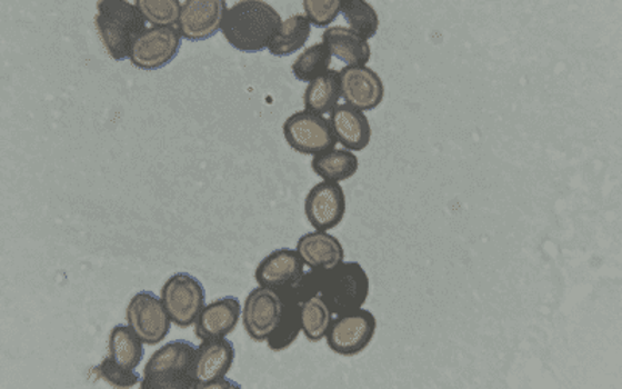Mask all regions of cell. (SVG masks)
Wrapping results in <instances>:
<instances>
[{
	"label": "cell",
	"mask_w": 622,
	"mask_h": 389,
	"mask_svg": "<svg viewBox=\"0 0 622 389\" xmlns=\"http://www.w3.org/2000/svg\"><path fill=\"white\" fill-rule=\"evenodd\" d=\"M136 7L153 27H174L181 13L179 0H138Z\"/></svg>",
	"instance_id": "cell-28"
},
{
	"label": "cell",
	"mask_w": 622,
	"mask_h": 389,
	"mask_svg": "<svg viewBox=\"0 0 622 389\" xmlns=\"http://www.w3.org/2000/svg\"><path fill=\"white\" fill-rule=\"evenodd\" d=\"M330 322H332V311L319 296H311L301 302L302 332L307 340L311 342L324 340Z\"/></svg>",
	"instance_id": "cell-27"
},
{
	"label": "cell",
	"mask_w": 622,
	"mask_h": 389,
	"mask_svg": "<svg viewBox=\"0 0 622 389\" xmlns=\"http://www.w3.org/2000/svg\"><path fill=\"white\" fill-rule=\"evenodd\" d=\"M228 10L225 0H187L182 3L177 29L187 41H205L221 31Z\"/></svg>",
	"instance_id": "cell-11"
},
{
	"label": "cell",
	"mask_w": 622,
	"mask_h": 389,
	"mask_svg": "<svg viewBox=\"0 0 622 389\" xmlns=\"http://www.w3.org/2000/svg\"><path fill=\"white\" fill-rule=\"evenodd\" d=\"M197 346L190 341L167 342L156 350L143 369L142 389H197L194 380Z\"/></svg>",
	"instance_id": "cell-3"
},
{
	"label": "cell",
	"mask_w": 622,
	"mask_h": 389,
	"mask_svg": "<svg viewBox=\"0 0 622 389\" xmlns=\"http://www.w3.org/2000/svg\"><path fill=\"white\" fill-rule=\"evenodd\" d=\"M96 29L112 60H130L132 47L147 30V21L136 3L101 0L97 3Z\"/></svg>",
	"instance_id": "cell-2"
},
{
	"label": "cell",
	"mask_w": 622,
	"mask_h": 389,
	"mask_svg": "<svg viewBox=\"0 0 622 389\" xmlns=\"http://www.w3.org/2000/svg\"><path fill=\"white\" fill-rule=\"evenodd\" d=\"M341 14L349 23V29L355 31L365 41L379 33V14L365 0H341Z\"/></svg>",
	"instance_id": "cell-25"
},
{
	"label": "cell",
	"mask_w": 622,
	"mask_h": 389,
	"mask_svg": "<svg viewBox=\"0 0 622 389\" xmlns=\"http://www.w3.org/2000/svg\"><path fill=\"white\" fill-rule=\"evenodd\" d=\"M285 301L279 291L267 287H257L244 301L241 318L244 330L257 342L267 341L282 319Z\"/></svg>",
	"instance_id": "cell-9"
},
{
	"label": "cell",
	"mask_w": 622,
	"mask_h": 389,
	"mask_svg": "<svg viewBox=\"0 0 622 389\" xmlns=\"http://www.w3.org/2000/svg\"><path fill=\"white\" fill-rule=\"evenodd\" d=\"M341 97L358 111H373L384 99V84L379 73L368 66H345L340 70Z\"/></svg>",
	"instance_id": "cell-12"
},
{
	"label": "cell",
	"mask_w": 622,
	"mask_h": 389,
	"mask_svg": "<svg viewBox=\"0 0 622 389\" xmlns=\"http://www.w3.org/2000/svg\"><path fill=\"white\" fill-rule=\"evenodd\" d=\"M322 42L332 57L348 66H365L371 60V44L350 30L349 27H329L322 34Z\"/></svg>",
	"instance_id": "cell-19"
},
{
	"label": "cell",
	"mask_w": 622,
	"mask_h": 389,
	"mask_svg": "<svg viewBox=\"0 0 622 389\" xmlns=\"http://www.w3.org/2000/svg\"><path fill=\"white\" fill-rule=\"evenodd\" d=\"M318 296L337 317L363 309L369 296L368 272L358 262H341L330 270H319Z\"/></svg>",
	"instance_id": "cell-4"
},
{
	"label": "cell",
	"mask_w": 622,
	"mask_h": 389,
	"mask_svg": "<svg viewBox=\"0 0 622 389\" xmlns=\"http://www.w3.org/2000/svg\"><path fill=\"white\" fill-rule=\"evenodd\" d=\"M377 332V318L371 311L358 309L332 319L327 330V345L334 353L353 357L371 345Z\"/></svg>",
	"instance_id": "cell-6"
},
{
	"label": "cell",
	"mask_w": 622,
	"mask_h": 389,
	"mask_svg": "<svg viewBox=\"0 0 622 389\" xmlns=\"http://www.w3.org/2000/svg\"><path fill=\"white\" fill-rule=\"evenodd\" d=\"M305 216L317 231L337 228L345 216V194L340 182L322 181L305 198Z\"/></svg>",
	"instance_id": "cell-13"
},
{
	"label": "cell",
	"mask_w": 622,
	"mask_h": 389,
	"mask_svg": "<svg viewBox=\"0 0 622 389\" xmlns=\"http://www.w3.org/2000/svg\"><path fill=\"white\" fill-rule=\"evenodd\" d=\"M311 33V23L305 14H294L282 22L278 33L272 38L270 53L272 57H290L301 50L305 42L309 41Z\"/></svg>",
	"instance_id": "cell-24"
},
{
	"label": "cell",
	"mask_w": 622,
	"mask_h": 389,
	"mask_svg": "<svg viewBox=\"0 0 622 389\" xmlns=\"http://www.w3.org/2000/svg\"><path fill=\"white\" fill-rule=\"evenodd\" d=\"M283 136L288 146L302 154L325 153L333 150L338 142L329 120L305 109L288 117L283 123Z\"/></svg>",
	"instance_id": "cell-7"
},
{
	"label": "cell",
	"mask_w": 622,
	"mask_h": 389,
	"mask_svg": "<svg viewBox=\"0 0 622 389\" xmlns=\"http://www.w3.org/2000/svg\"><path fill=\"white\" fill-rule=\"evenodd\" d=\"M341 99L340 72L327 70L324 76L310 81L303 93V104L305 111L314 112L318 116L330 114L338 107Z\"/></svg>",
	"instance_id": "cell-20"
},
{
	"label": "cell",
	"mask_w": 622,
	"mask_h": 389,
	"mask_svg": "<svg viewBox=\"0 0 622 389\" xmlns=\"http://www.w3.org/2000/svg\"><path fill=\"white\" fill-rule=\"evenodd\" d=\"M127 322L143 345L156 346L165 340L171 319L162 299L151 291H139L127 307Z\"/></svg>",
	"instance_id": "cell-8"
},
{
	"label": "cell",
	"mask_w": 622,
	"mask_h": 389,
	"mask_svg": "<svg viewBox=\"0 0 622 389\" xmlns=\"http://www.w3.org/2000/svg\"><path fill=\"white\" fill-rule=\"evenodd\" d=\"M311 26L325 29L341 14V0H305L302 3Z\"/></svg>",
	"instance_id": "cell-30"
},
{
	"label": "cell",
	"mask_w": 622,
	"mask_h": 389,
	"mask_svg": "<svg viewBox=\"0 0 622 389\" xmlns=\"http://www.w3.org/2000/svg\"><path fill=\"white\" fill-rule=\"evenodd\" d=\"M108 357L127 369H138L142 361L143 341L132 332L130 326L119 325L109 333Z\"/></svg>",
	"instance_id": "cell-23"
},
{
	"label": "cell",
	"mask_w": 622,
	"mask_h": 389,
	"mask_svg": "<svg viewBox=\"0 0 622 389\" xmlns=\"http://www.w3.org/2000/svg\"><path fill=\"white\" fill-rule=\"evenodd\" d=\"M303 268L305 263L295 249H275L257 267L255 280L260 287L271 288V290H294L305 275Z\"/></svg>",
	"instance_id": "cell-14"
},
{
	"label": "cell",
	"mask_w": 622,
	"mask_h": 389,
	"mask_svg": "<svg viewBox=\"0 0 622 389\" xmlns=\"http://www.w3.org/2000/svg\"><path fill=\"white\" fill-rule=\"evenodd\" d=\"M99 379L107 381L108 385L114 388H132L140 385V376L136 369H127L123 366L117 365L111 358L107 357L100 365L92 369Z\"/></svg>",
	"instance_id": "cell-29"
},
{
	"label": "cell",
	"mask_w": 622,
	"mask_h": 389,
	"mask_svg": "<svg viewBox=\"0 0 622 389\" xmlns=\"http://www.w3.org/2000/svg\"><path fill=\"white\" fill-rule=\"evenodd\" d=\"M332 53L327 49L324 42H319L309 47V49L303 50L291 70H293V76L295 80L303 81V83H310V81L317 80L318 77L324 76L327 70H330V64H332Z\"/></svg>",
	"instance_id": "cell-26"
},
{
	"label": "cell",
	"mask_w": 622,
	"mask_h": 389,
	"mask_svg": "<svg viewBox=\"0 0 622 389\" xmlns=\"http://www.w3.org/2000/svg\"><path fill=\"white\" fill-rule=\"evenodd\" d=\"M360 167L357 154L349 150H333L325 151V153L317 154L311 161V169L318 177L324 181L341 182L345 179L355 177Z\"/></svg>",
	"instance_id": "cell-22"
},
{
	"label": "cell",
	"mask_w": 622,
	"mask_h": 389,
	"mask_svg": "<svg viewBox=\"0 0 622 389\" xmlns=\"http://www.w3.org/2000/svg\"><path fill=\"white\" fill-rule=\"evenodd\" d=\"M161 299L174 326L187 329L197 322L205 303V290L189 272H177L163 283Z\"/></svg>",
	"instance_id": "cell-5"
},
{
	"label": "cell",
	"mask_w": 622,
	"mask_h": 389,
	"mask_svg": "<svg viewBox=\"0 0 622 389\" xmlns=\"http://www.w3.org/2000/svg\"><path fill=\"white\" fill-rule=\"evenodd\" d=\"M329 122L332 124L334 138L345 150L363 151L371 143L372 128L364 112L345 103L338 104L330 112Z\"/></svg>",
	"instance_id": "cell-17"
},
{
	"label": "cell",
	"mask_w": 622,
	"mask_h": 389,
	"mask_svg": "<svg viewBox=\"0 0 622 389\" xmlns=\"http://www.w3.org/2000/svg\"><path fill=\"white\" fill-rule=\"evenodd\" d=\"M295 251L310 270H330L344 262V249L337 237L322 231L305 233L298 241Z\"/></svg>",
	"instance_id": "cell-18"
},
{
	"label": "cell",
	"mask_w": 622,
	"mask_h": 389,
	"mask_svg": "<svg viewBox=\"0 0 622 389\" xmlns=\"http://www.w3.org/2000/svg\"><path fill=\"white\" fill-rule=\"evenodd\" d=\"M241 317L240 301L233 296L217 299L202 309L194 322V335L200 340L225 338L235 330Z\"/></svg>",
	"instance_id": "cell-16"
},
{
	"label": "cell",
	"mask_w": 622,
	"mask_h": 389,
	"mask_svg": "<svg viewBox=\"0 0 622 389\" xmlns=\"http://www.w3.org/2000/svg\"><path fill=\"white\" fill-rule=\"evenodd\" d=\"M279 293L283 296L285 309H283L279 326L275 327L274 332L267 340L268 348L274 350V352L290 348L298 340L302 330L301 301H299L294 290L279 291Z\"/></svg>",
	"instance_id": "cell-21"
},
{
	"label": "cell",
	"mask_w": 622,
	"mask_h": 389,
	"mask_svg": "<svg viewBox=\"0 0 622 389\" xmlns=\"http://www.w3.org/2000/svg\"><path fill=\"white\" fill-rule=\"evenodd\" d=\"M235 360V348L225 338L204 340L197 348L194 358V380L197 389H208L215 381L223 380Z\"/></svg>",
	"instance_id": "cell-15"
},
{
	"label": "cell",
	"mask_w": 622,
	"mask_h": 389,
	"mask_svg": "<svg viewBox=\"0 0 622 389\" xmlns=\"http://www.w3.org/2000/svg\"><path fill=\"white\" fill-rule=\"evenodd\" d=\"M182 37L177 27H151L140 34L130 57L131 64L142 70H159L178 57Z\"/></svg>",
	"instance_id": "cell-10"
},
{
	"label": "cell",
	"mask_w": 622,
	"mask_h": 389,
	"mask_svg": "<svg viewBox=\"0 0 622 389\" xmlns=\"http://www.w3.org/2000/svg\"><path fill=\"white\" fill-rule=\"evenodd\" d=\"M282 18L274 7L262 0H241L229 8L221 33L225 41L244 53H259L270 47Z\"/></svg>",
	"instance_id": "cell-1"
}]
</instances>
